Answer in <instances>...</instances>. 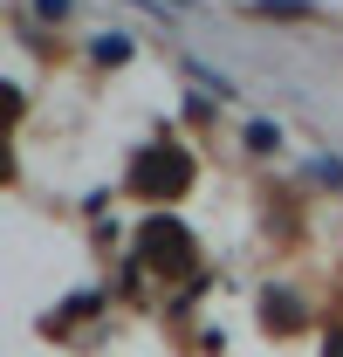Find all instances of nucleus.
I'll use <instances>...</instances> for the list:
<instances>
[{"instance_id": "obj_2", "label": "nucleus", "mask_w": 343, "mask_h": 357, "mask_svg": "<svg viewBox=\"0 0 343 357\" xmlns=\"http://www.w3.org/2000/svg\"><path fill=\"white\" fill-rule=\"evenodd\" d=\"M261 14H309V0H261Z\"/></svg>"}, {"instance_id": "obj_3", "label": "nucleus", "mask_w": 343, "mask_h": 357, "mask_svg": "<svg viewBox=\"0 0 343 357\" xmlns=\"http://www.w3.org/2000/svg\"><path fill=\"white\" fill-rule=\"evenodd\" d=\"M330 357H343V337H330Z\"/></svg>"}, {"instance_id": "obj_1", "label": "nucleus", "mask_w": 343, "mask_h": 357, "mask_svg": "<svg viewBox=\"0 0 343 357\" xmlns=\"http://www.w3.org/2000/svg\"><path fill=\"white\" fill-rule=\"evenodd\" d=\"M89 55H96V62H124V55H130V35H96Z\"/></svg>"}, {"instance_id": "obj_4", "label": "nucleus", "mask_w": 343, "mask_h": 357, "mask_svg": "<svg viewBox=\"0 0 343 357\" xmlns=\"http://www.w3.org/2000/svg\"><path fill=\"white\" fill-rule=\"evenodd\" d=\"M158 7H165V0H158ZM172 7H192V0H172Z\"/></svg>"}]
</instances>
